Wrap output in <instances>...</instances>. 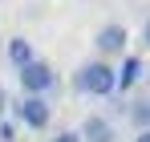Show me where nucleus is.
<instances>
[{
    "label": "nucleus",
    "instance_id": "nucleus-1",
    "mask_svg": "<svg viewBox=\"0 0 150 142\" xmlns=\"http://www.w3.org/2000/svg\"><path fill=\"white\" fill-rule=\"evenodd\" d=\"M73 89L77 94H89V97H110L114 94V65L110 61H85L73 77Z\"/></svg>",
    "mask_w": 150,
    "mask_h": 142
},
{
    "label": "nucleus",
    "instance_id": "nucleus-4",
    "mask_svg": "<svg viewBox=\"0 0 150 142\" xmlns=\"http://www.w3.org/2000/svg\"><path fill=\"white\" fill-rule=\"evenodd\" d=\"M126 28L122 24H101L98 28V37H93V45H98V53H101V61L105 57H122V49H126Z\"/></svg>",
    "mask_w": 150,
    "mask_h": 142
},
{
    "label": "nucleus",
    "instance_id": "nucleus-8",
    "mask_svg": "<svg viewBox=\"0 0 150 142\" xmlns=\"http://www.w3.org/2000/svg\"><path fill=\"white\" fill-rule=\"evenodd\" d=\"M126 114H130V122H134L138 130H150V97H134Z\"/></svg>",
    "mask_w": 150,
    "mask_h": 142
},
{
    "label": "nucleus",
    "instance_id": "nucleus-5",
    "mask_svg": "<svg viewBox=\"0 0 150 142\" xmlns=\"http://www.w3.org/2000/svg\"><path fill=\"white\" fill-rule=\"evenodd\" d=\"M81 142H114L118 134H114V122L110 118H101V114H89V118L81 122Z\"/></svg>",
    "mask_w": 150,
    "mask_h": 142
},
{
    "label": "nucleus",
    "instance_id": "nucleus-12",
    "mask_svg": "<svg viewBox=\"0 0 150 142\" xmlns=\"http://www.w3.org/2000/svg\"><path fill=\"white\" fill-rule=\"evenodd\" d=\"M142 45L150 49V21H146V28H142Z\"/></svg>",
    "mask_w": 150,
    "mask_h": 142
},
{
    "label": "nucleus",
    "instance_id": "nucleus-3",
    "mask_svg": "<svg viewBox=\"0 0 150 142\" xmlns=\"http://www.w3.org/2000/svg\"><path fill=\"white\" fill-rule=\"evenodd\" d=\"M12 106V118L28 126V130H45L49 126V102L45 97H21V102H8Z\"/></svg>",
    "mask_w": 150,
    "mask_h": 142
},
{
    "label": "nucleus",
    "instance_id": "nucleus-7",
    "mask_svg": "<svg viewBox=\"0 0 150 142\" xmlns=\"http://www.w3.org/2000/svg\"><path fill=\"white\" fill-rule=\"evenodd\" d=\"M8 61H12L16 69H25L28 61H37V53H33V41H25V37H12V41H8Z\"/></svg>",
    "mask_w": 150,
    "mask_h": 142
},
{
    "label": "nucleus",
    "instance_id": "nucleus-2",
    "mask_svg": "<svg viewBox=\"0 0 150 142\" xmlns=\"http://www.w3.org/2000/svg\"><path fill=\"white\" fill-rule=\"evenodd\" d=\"M16 77H21V89H25V97H45L57 89V73H53L49 61H28L25 69H16Z\"/></svg>",
    "mask_w": 150,
    "mask_h": 142
},
{
    "label": "nucleus",
    "instance_id": "nucleus-11",
    "mask_svg": "<svg viewBox=\"0 0 150 142\" xmlns=\"http://www.w3.org/2000/svg\"><path fill=\"white\" fill-rule=\"evenodd\" d=\"M4 110H8V89L0 85V114H4Z\"/></svg>",
    "mask_w": 150,
    "mask_h": 142
},
{
    "label": "nucleus",
    "instance_id": "nucleus-9",
    "mask_svg": "<svg viewBox=\"0 0 150 142\" xmlns=\"http://www.w3.org/2000/svg\"><path fill=\"white\" fill-rule=\"evenodd\" d=\"M16 138V126L12 122H0V142H12Z\"/></svg>",
    "mask_w": 150,
    "mask_h": 142
},
{
    "label": "nucleus",
    "instance_id": "nucleus-6",
    "mask_svg": "<svg viewBox=\"0 0 150 142\" xmlns=\"http://www.w3.org/2000/svg\"><path fill=\"white\" fill-rule=\"evenodd\" d=\"M142 73H146L142 57H134V53H130V57H122V69H114V94H126V89H130Z\"/></svg>",
    "mask_w": 150,
    "mask_h": 142
},
{
    "label": "nucleus",
    "instance_id": "nucleus-10",
    "mask_svg": "<svg viewBox=\"0 0 150 142\" xmlns=\"http://www.w3.org/2000/svg\"><path fill=\"white\" fill-rule=\"evenodd\" d=\"M49 142H81V134H77V130H61V134L49 138Z\"/></svg>",
    "mask_w": 150,
    "mask_h": 142
},
{
    "label": "nucleus",
    "instance_id": "nucleus-13",
    "mask_svg": "<svg viewBox=\"0 0 150 142\" xmlns=\"http://www.w3.org/2000/svg\"><path fill=\"white\" fill-rule=\"evenodd\" d=\"M134 142H150V130H138V138Z\"/></svg>",
    "mask_w": 150,
    "mask_h": 142
}]
</instances>
